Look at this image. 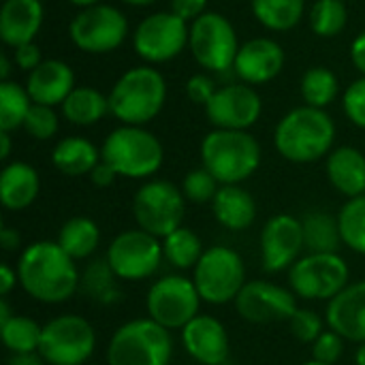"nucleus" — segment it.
<instances>
[{
	"mask_svg": "<svg viewBox=\"0 0 365 365\" xmlns=\"http://www.w3.org/2000/svg\"><path fill=\"white\" fill-rule=\"evenodd\" d=\"M19 287L41 304H64L79 291L81 272L58 242L41 240L26 246L17 261Z\"/></svg>",
	"mask_w": 365,
	"mask_h": 365,
	"instance_id": "1",
	"label": "nucleus"
},
{
	"mask_svg": "<svg viewBox=\"0 0 365 365\" xmlns=\"http://www.w3.org/2000/svg\"><path fill=\"white\" fill-rule=\"evenodd\" d=\"M334 141L336 124L331 115L310 105L291 109L274 133L278 154L295 165H308L329 156Z\"/></svg>",
	"mask_w": 365,
	"mask_h": 365,
	"instance_id": "2",
	"label": "nucleus"
},
{
	"mask_svg": "<svg viewBox=\"0 0 365 365\" xmlns=\"http://www.w3.org/2000/svg\"><path fill=\"white\" fill-rule=\"evenodd\" d=\"M109 113L128 126L152 122L167 101L165 77L154 66H135L126 71L107 94Z\"/></svg>",
	"mask_w": 365,
	"mask_h": 365,
	"instance_id": "3",
	"label": "nucleus"
},
{
	"mask_svg": "<svg viewBox=\"0 0 365 365\" xmlns=\"http://www.w3.org/2000/svg\"><path fill=\"white\" fill-rule=\"evenodd\" d=\"M203 167L225 186L242 184L261 165V145L248 130L214 128L201 141Z\"/></svg>",
	"mask_w": 365,
	"mask_h": 365,
	"instance_id": "4",
	"label": "nucleus"
},
{
	"mask_svg": "<svg viewBox=\"0 0 365 365\" xmlns=\"http://www.w3.org/2000/svg\"><path fill=\"white\" fill-rule=\"evenodd\" d=\"M101 156L120 178L143 180L152 178L163 167L165 150L154 133L143 126L122 124L107 135Z\"/></svg>",
	"mask_w": 365,
	"mask_h": 365,
	"instance_id": "5",
	"label": "nucleus"
},
{
	"mask_svg": "<svg viewBox=\"0 0 365 365\" xmlns=\"http://www.w3.org/2000/svg\"><path fill=\"white\" fill-rule=\"evenodd\" d=\"M171 359V331L150 317L120 325L107 344V365H169Z\"/></svg>",
	"mask_w": 365,
	"mask_h": 365,
	"instance_id": "6",
	"label": "nucleus"
},
{
	"mask_svg": "<svg viewBox=\"0 0 365 365\" xmlns=\"http://www.w3.org/2000/svg\"><path fill=\"white\" fill-rule=\"evenodd\" d=\"M192 282L205 304H231L246 284L244 259L229 246H210L192 269Z\"/></svg>",
	"mask_w": 365,
	"mask_h": 365,
	"instance_id": "7",
	"label": "nucleus"
},
{
	"mask_svg": "<svg viewBox=\"0 0 365 365\" xmlns=\"http://www.w3.org/2000/svg\"><path fill=\"white\" fill-rule=\"evenodd\" d=\"M133 216L137 227L163 240L182 227L186 216V197L182 188L167 180H150L133 197Z\"/></svg>",
	"mask_w": 365,
	"mask_h": 365,
	"instance_id": "8",
	"label": "nucleus"
},
{
	"mask_svg": "<svg viewBox=\"0 0 365 365\" xmlns=\"http://www.w3.org/2000/svg\"><path fill=\"white\" fill-rule=\"evenodd\" d=\"M96 351V331L79 314H60L43 325L38 355L47 365H83Z\"/></svg>",
	"mask_w": 365,
	"mask_h": 365,
	"instance_id": "9",
	"label": "nucleus"
},
{
	"mask_svg": "<svg viewBox=\"0 0 365 365\" xmlns=\"http://www.w3.org/2000/svg\"><path fill=\"white\" fill-rule=\"evenodd\" d=\"M349 280L351 269L338 252H308L306 257H299L297 263L289 269L291 291L308 302H331L351 284Z\"/></svg>",
	"mask_w": 365,
	"mask_h": 365,
	"instance_id": "10",
	"label": "nucleus"
},
{
	"mask_svg": "<svg viewBox=\"0 0 365 365\" xmlns=\"http://www.w3.org/2000/svg\"><path fill=\"white\" fill-rule=\"evenodd\" d=\"M201 295L192 282V278L171 274L158 278L145 297V310L152 321L163 325L165 329H184L201 310Z\"/></svg>",
	"mask_w": 365,
	"mask_h": 365,
	"instance_id": "11",
	"label": "nucleus"
},
{
	"mask_svg": "<svg viewBox=\"0 0 365 365\" xmlns=\"http://www.w3.org/2000/svg\"><path fill=\"white\" fill-rule=\"evenodd\" d=\"M188 47L195 56V60L205 68L214 73H225L233 68L240 43L233 24L214 11H205L199 19L190 24V41Z\"/></svg>",
	"mask_w": 365,
	"mask_h": 365,
	"instance_id": "12",
	"label": "nucleus"
},
{
	"mask_svg": "<svg viewBox=\"0 0 365 365\" xmlns=\"http://www.w3.org/2000/svg\"><path fill=\"white\" fill-rule=\"evenodd\" d=\"M105 259L120 280H148L158 272L165 259L163 242L143 229H128L111 240Z\"/></svg>",
	"mask_w": 365,
	"mask_h": 365,
	"instance_id": "13",
	"label": "nucleus"
},
{
	"mask_svg": "<svg viewBox=\"0 0 365 365\" xmlns=\"http://www.w3.org/2000/svg\"><path fill=\"white\" fill-rule=\"evenodd\" d=\"M71 41L86 53H111L128 34V19L111 4H92L81 9L71 26Z\"/></svg>",
	"mask_w": 365,
	"mask_h": 365,
	"instance_id": "14",
	"label": "nucleus"
},
{
	"mask_svg": "<svg viewBox=\"0 0 365 365\" xmlns=\"http://www.w3.org/2000/svg\"><path fill=\"white\" fill-rule=\"evenodd\" d=\"M190 41L188 21L171 11L148 15L133 34V45L139 58L150 64H160L178 58Z\"/></svg>",
	"mask_w": 365,
	"mask_h": 365,
	"instance_id": "15",
	"label": "nucleus"
},
{
	"mask_svg": "<svg viewBox=\"0 0 365 365\" xmlns=\"http://www.w3.org/2000/svg\"><path fill=\"white\" fill-rule=\"evenodd\" d=\"M237 314L255 325L291 321L297 312V295L267 280H250L233 302Z\"/></svg>",
	"mask_w": 365,
	"mask_h": 365,
	"instance_id": "16",
	"label": "nucleus"
},
{
	"mask_svg": "<svg viewBox=\"0 0 365 365\" xmlns=\"http://www.w3.org/2000/svg\"><path fill=\"white\" fill-rule=\"evenodd\" d=\"M304 248L302 220L291 214H276L261 229V263L267 274L291 269Z\"/></svg>",
	"mask_w": 365,
	"mask_h": 365,
	"instance_id": "17",
	"label": "nucleus"
},
{
	"mask_svg": "<svg viewBox=\"0 0 365 365\" xmlns=\"http://www.w3.org/2000/svg\"><path fill=\"white\" fill-rule=\"evenodd\" d=\"M261 111L263 101L257 94V90L248 83L222 86L205 105L207 120L216 128L225 130H248L259 122Z\"/></svg>",
	"mask_w": 365,
	"mask_h": 365,
	"instance_id": "18",
	"label": "nucleus"
},
{
	"mask_svg": "<svg viewBox=\"0 0 365 365\" xmlns=\"http://www.w3.org/2000/svg\"><path fill=\"white\" fill-rule=\"evenodd\" d=\"M180 334L184 351L199 365H225L229 361V334L216 317L199 314Z\"/></svg>",
	"mask_w": 365,
	"mask_h": 365,
	"instance_id": "19",
	"label": "nucleus"
},
{
	"mask_svg": "<svg viewBox=\"0 0 365 365\" xmlns=\"http://www.w3.org/2000/svg\"><path fill=\"white\" fill-rule=\"evenodd\" d=\"M284 66V49L274 38L246 41L235 58L233 71L248 86H263L280 75Z\"/></svg>",
	"mask_w": 365,
	"mask_h": 365,
	"instance_id": "20",
	"label": "nucleus"
},
{
	"mask_svg": "<svg viewBox=\"0 0 365 365\" xmlns=\"http://www.w3.org/2000/svg\"><path fill=\"white\" fill-rule=\"evenodd\" d=\"M325 321L329 329L349 342H365V280L349 284L340 295L327 302Z\"/></svg>",
	"mask_w": 365,
	"mask_h": 365,
	"instance_id": "21",
	"label": "nucleus"
},
{
	"mask_svg": "<svg viewBox=\"0 0 365 365\" xmlns=\"http://www.w3.org/2000/svg\"><path fill=\"white\" fill-rule=\"evenodd\" d=\"M26 90L32 103L47 107L62 105L75 90V73L62 60H43L34 71L28 73Z\"/></svg>",
	"mask_w": 365,
	"mask_h": 365,
	"instance_id": "22",
	"label": "nucleus"
},
{
	"mask_svg": "<svg viewBox=\"0 0 365 365\" xmlns=\"http://www.w3.org/2000/svg\"><path fill=\"white\" fill-rule=\"evenodd\" d=\"M41 0H4L0 9V38L9 47L32 43L43 26Z\"/></svg>",
	"mask_w": 365,
	"mask_h": 365,
	"instance_id": "23",
	"label": "nucleus"
},
{
	"mask_svg": "<svg viewBox=\"0 0 365 365\" xmlns=\"http://www.w3.org/2000/svg\"><path fill=\"white\" fill-rule=\"evenodd\" d=\"M41 190V178L36 169L24 160L6 163L0 171V203L9 212H21L30 207Z\"/></svg>",
	"mask_w": 365,
	"mask_h": 365,
	"instance_id": "24",
	"label": "nucleus"
},
{
	"mask_svg": "<svg viewBox=\"0 0 365 365\" xmlns=\"http://www.w3.org/2000/svg\"><path fill=\"white\" fill-rule=\"evenodd\" d=\"M327 178L331 186L349 197H361L365 195V156L351 145H342L329 152L327 163H325Z\"/></svg>",
	"mask_w": 365,
	"mask_h": 365,
	"instance_id": "25",
	"label": "nucleus"
},
{
	"mask_svg": "<svg viewBox=\"0 0 365 365\" xmlns=\"http://www.w3.org/2000/svg\"><path fill=\"white\" fill-rule=\"evenodd\" d=\"M212 212L220 227L229 231H246L257 220V201L240 184H225L212 201Z\"/></svg>",
	"mask_w": 365,
	"mask_h": 365,
	"instance_id": "26",
	"label": "nucleus"
},
{
	"mask_svg": "<svg viewBox=\"0 0 365 365\" xmlns=\"http://www.w3.org/2000/svg\"><path fill=\"white\" fill-rule=\"evenodd\" d=\"M101 160V150L86 137H64L51 152L53 167L68 178H79L86 173L90 175Z\"/></svg>",
	"mask_w": 365,
	"mask_h": 365,
	"instance_id": "27",
	"label": "nucleus"
},
{
	"mask_svg": "<svg viewBox=\"0 0 365 365\" xmlns=\"http://www.w3.org/2000/svg\"><path fill=\"white\" fill-rule=\"evenodd\" d=\"M79 291L98 306H113L122 299L120 278L107 259H94L86 265L79 278Z\"/></svg>",
	"mask_w": 365,
	"mask_h": 365,
	"instance_id": "28",
	"label": "nucleus"
},
{
	"mask_svg": "<svg viewBox=\"0 0 365 365\" xmlns=\"http://www.w3.org/2000/svg\"><path fill=\"white\" fill-rule=\"evenodd\" d=\"M56 242L62 246V250L68 257H73L75 261H83L96 252L101 244V229L92 218L75 216L60 227Z\"/></svg>",
	"mask_w": 365,
	"mask_h": 365,
	"instance_id": "29",
	"label": "nucleus"
},
{
	"mask_svg": "<svg viewBox=\"0 0 365 365\" xmlns=\"http://www.w3.org/2000/svg\"><path fill=\"white\" fill-rule=\"evenodd\" d=\"M62 115L75 126H92L109 113V98L96 88H75L60 105Z\"/></svg>",
	"mask_w": 365,
	"mask_h": 365,
	"instance_id": "30",
	"label": "nucleus"
},
{
	"mask_svg": "<svg viewBox=\"0 0 365 365\" xmlns=\"http://www.w3.org/2000/svg\"><path fill=\"white\" fill-rule=\"evenodd\" d=\"M302 227H304V244L308 252L334 255L340 250L342 235H340L338 216L314 210L302 218Z\"/></svg>",
	"mask_w": 365,
	"mask_h": 365,
	"instance_id": "31",
	"label": "nucleus"
},
{
	"mask_svg": "<svg viewBox=\"0 0 365 365\" xmlns=\"http://www.w3.org/2000/svg\"><path fill=\"white\" fill-rule=\"evenodd\" d=\"M160 242H163L165 261L175 269H195V265L205 252L201 237L184 225L173 233H169L167 237H163Z\"/></svg>",
	"mask_w": 365,
	"mask_h": 365,
	"instance_id": "32",
	"label": "nucleus"
},
{
	"mask_svg": "<svg viewBox=\"0 0 365 365\" xmlns=\"http://www.w3.org/2000/svg\"><path fill=\"white\" fill-rule=\"evenodd\" d=\"M255 17L274 32L295 28L306 11V0H250Z\"/></svg>",
	"mask_w": 365,
	"mask_h": 365,
	"instance_id": "33",
	"label": "nucleus"
},
{
	"mask_svg": "<svg viewBox=\"0 0 365 365\" xmlns=\"http://www.w3.org/2000/svg\"><path fill=\"white\" fill-rule=\"evenodd\" d=\"M0 336L4 349L11 355H28V353H38L43 327L30 317L15 314L9 323L0 325Z\"/></svg>",
	"mask_w": 365,
	"mask_h": 365,
	"instance_id": "34",
	"label": "nucleus"
},
{
	"mask_svg": "<svg viewBox=\"0 0 365 365\" xmlns=\"http://www.w3.org/2000/svg\"><path fill=\"white\" fill-rule=\"evenodd\" d=\"M299 90H302V98L306 101V105L325 109L327 105H331L336 101V96L340 92V83H338V77L334 75V71H329L325 66H314L304 73Z\"/></svg>",
	"mask_w": 365,
	"mask_h": 365,
	"instance_id": "35",
	"label": "nucleus"
},
{
	"mask_svg": "<svg viewBox=\"0 0 365 365\" xmlns=\"http://www.w3.org/2000/svg\"><path fill=\"white\" fill-rule=\"evenodd\" d=\"M32 107V98L26 88L15 81H0V130L13 133L24 126V120Z\"/></svg>",
	"mask_w": 365,
	"mask_h": 365,
	"instance_id": "36",
	"label": "nucleus"
},
{
	"mask_svg": "<svg viewBox=\"0 0 365 365\" xmlns=\"http://www.w3.org/2000/svg\"><path fill=\"white\" fill-rule=\"evenodd\" d=\"M342 244L365 257V195L349 199L338 214Z\"/></svg>",
	"mask_w": 365,
	"mask_h": 365,
	"instance_id": "37",
	"label": "nucleus"
},
{
	"mask_svg": "<svg viewBox=\"0 0 365 365\" xmlns=\"http://www.w3.org/2000/svg\"><path fill=\"white\" fill-rule=\"evenodd\" d=\"M349 21L344 0H317L310 9V28L317 36H338Z\"/></svg>",
	"mask_w": 365,
	"mask_h": 365,
	"instance_id": "38",
	"label": "nucleus"
},
{
	"mask_svg": "<svg viewBox=\"0 0 365 365\" xmlns=\"http://www.w3.org/2000/svg\"><path fill=\"white\" fill-rule=\"evenodd\" d=\"M220 186L222 184L205 167L186 173L182 180V192L186 201H192V203H212Z\"/></svg>",
	"mask_w": 365,
	"mask_h": 365,
	"instance_id": "39",
	"label": "nucleus"
},
{
	"mask_svg": "<svg viewBox=\"0 0 365 365\" xmlns=\"http://www.w3.org/2000/svg\"><path fill=\"white\" fill-rule=\"evenodd\" d=\"M58 126H60V122H58V113L53 111V107L32 103L21 128L30 137H34L38 141H47L58 133Z\"/></svg>",
	"mask_w": 365,
	"mask_h": 365,
	"instance_id": "40",
	"label": "nucleus"
},
{
	"mask_svg": "<svg viewBox=\"0 0 365 365\" xmlns=\"http://www.w3.org/2000/svg\"><path fill=\"white\" fill-rule=\"evenodd\" d=\"M289 325H291V334L304 344H314L317 338L325 331L323 329L325 321L321 319V314H317L314 310H308V308H297V312L293 314Z\"/></svg>",
	"mask_w": 365,
	"mask_h": 365,
	"instance_id": "41",
	"label": "nucleus"
},
{
	"mask_svg": "<svg viewBox=\"0 0 365 365\" xmlns=\"http://www.w3.org/2000/svg\"><path fill=\"white\" fill-rule=\"evenodd\" d=\"M344 355V338L334 329L323 331L312 344V359L321 364L336 365Z\"/></svg>",
	"mask_w": 365,
	"mask_h": 365,
	"instance_id": "42",
	"label": "nucleus"
},
{
	"mask_svg": "<svg viewBox=\"0 0 365 365\" xmlns=\"http://www.w3.org/2000/svg\"><path fill=\"white\" fill-rule=\"evenodd\" d=\"M342 103H344V113H346V118H349L355 126H359V128H364L365 130V77L353 81V83L346 88Z\"/></svg>",
	"mask_w": 365,
	"mask_h": 365,
	"instance_id": "43",
	"label": "nucleus"
},
{
	"mask_svg": "<svg viewBox=\"0 0 365 365\" xmlns=\"http://www.w3.org/2000/svg\"><path fill=\"white\" fill-rule=\"evenodd\" d=\"M216 81L210 75H192L186 81V94L192 103L197 105H207L212 101V96L216 94Z\"/></svg>",
	"mask_w": 365,
	"mask_h": 365,
	"instance_id": "44",
	"label": "nucleus"
},
{
	"mask_svg": "<svg viewBox=\"0 0 365 365\" xmlns=\"http://www.w3.org/2000/svg\"><path fill=\"white\" fill-rule=\"evenodd\" d=\"M41 62H43V58H41V49L36 47V43H34V41H32V43H26V45L15 47V64H17L21 71L30 73V71H34Z\"/></svg>",
	"mask_w": 365,
	"mask_h": 365,
	"instance_id": "45",
	"label": "nucleus"
},
{
	"mask_svg": "<svg viewBox=\"0 0 365 365\" xmlns=\"http://www.w3.org/2000/svg\"><path fill=\"white\" fill-rule=\"evenodd\" d=\"M207 0H171V13L184 21H195L205 13Z\"/></svg>",
	"mask_w": 365,
	"mask_h": 365,
	"instance_id": "46",
	"label": "nucleus"
},
{
	"mask_svg": "<svg viewBox=\"0 0 365 365\" xmlns=\"http://www.w3.org/2000/svg\"><path fill=\"white\" fill-rule=\"evenodd\" d=\"M115 178H118L115 169H113L111 165H107L105 160H101V163L92 169V173H90L92 184L98 186V188H109V186L115 182Z\"/></svg>",
	"mask_w": 365,
	"mask_h": 365,
	"instance_id": "47",
	"label": "nucleus"
},
{
	"mask_svg": "<svg viewBox=\"0 0 365 365\" xmlns=\"http://www.w3.org/2000/svg\"><path fill=\"white\" fill-rule=\"evenodd\" d=\"M17 282H19L17 269H13L11 265L2 263L0 265V295L2 297H9V293L17 287Z\"/></svg>",
	"mask_w": 365,
	"mask_h": 365,
	"instance_id": "48",
	"label": "nucleus"
},
{
	"mask_svg": "<svg viewBox=\"0 0 365 365\" xmlns=\"http://www.w3.org/2000/svg\"><path fill=\"white\" fill-rule=\"evenodd\" d=\"M351 60H353L355 68H357L359 73H364L365 77V32H361V34L353 41V45H351Z\"/></svg>",
	"mask_w": 365,
	"mask_h": 365,
	"instance_id": "49",
	"label": "nucleus"
},
{
	"mask_svg": "<svg viewBox=\"0 0 365 365\" xmlns=\"http://www.w3.org/2000/svg\"><path fill=\"white\" fill-rule=\"evenodd\" d=\"M0 246H2L4 252H15V250L21 246L19 233H17L15 229H11V227L4 225V227L0 229Z\"/></svg>",
	"mask_w": 365,
	"mask_h": 365,
	"instance_id": "50",
	"label": "nucleus"
},
{
	"mask_svg": "<svg viewBox=\"0 0 365 365\" xmlns=\"http://www.w3.org/2000/svg\"><path fill=\"white\" fill-rule=\"evenodd\" d=\"M6 365H45V361L38 353H28V355H11Z\"/></svg>",
	"mask_w": 365,
	"mask_h": 365,
	"instance_id": "51",
	"label": "nucleus"
},
{
	"mask_svg": "<svg viewBox=\"0 0 365 365\" xmlns=\"http://www.w3.org/2000/svg\"><path fill=\"white\" fill-rule=\"evenodd\" d=\"M9 154H11V133L0 130V158L6 160Z\"/></svg>",
	"mask_w": 365,
	"mask_h": 365,
	"instance_id": "52",
	"label": "nucleus"
},
{
	"mask_svg": "<svg viewBox=\"0 0 365 365\" xmlns=\"http://www.w3.org/2000/svg\"><path fill=\"white\" fill-rule=\"evenodd\" d=\"M13 317H15V314L11 312V308H9V304H6V297H2V299H0V325L9 323Z\"/></svg>",
	"mask_w": 365,
	"mask_h": 365,
	"instance_id": "53",
	"label": "nucleus"
},
{
	"mask_svg": "<svg viewBox=\"0 0 365 365\" xmlns=\"http://www.w3.org/2000/svg\"><path fill=\"white\" fill-rule=\"evenodd\" d=\"M9 68H11L9 58L2 53V56H0V79H2V81H9Z\"/></svg>",
	"mask_w": 365,
	"mask_h": 365,
	"instance_id": "54",
	"label": "nucleus"
},
{
	"mask_svg": "<svg viewBox=\"0 0 365 365\" xmlns=\"http://www.w3.org/2000/svg\"><path fill=\"white\" fill-rule=\"evenodd\" d=\"M355 364L365 365V342H361L355 351Z\"/></svg>",
	"mask_w": 365,
	"mask_h": 365,
	"instance_id": "55",
	"label": "nucleus"
},
{
	"mask_svg": "<svg viewBox=\"0 0 365 365\" xmlns=\"http://www.w3.org/2000/svg\"><path fill=\"white\" fill-rule=\"evenodd\" d=\"M71 4L79 6V9H86V6H92V4H98L101 0H68Z\"/></svg>",
	"mask_w": 365,
	"mask_h": 365,
	"instance_id": "56",
	"label": "nucleus"
},
{
	"mask_svg": "<svg viewBox=\"0 0 365 365\" xmlns=\"http://www.w3.org/2000/svg\"><path fill=\"white\" fill-rule=\"evenodd\" d=\"M122 2H126V4H130V6H150V4H154L156 0H122Z\"/></svg>",
	"mask_w": 365,
	"mask_h": 365,
	"instance_id": "57",
	"label": "nucleus"
},
{
	"mask_svg": "<svg viewBox=\"0 0 365 365\" xmlns=\"http://www.w3.org/2000/svg\"><path fill=\"white\" fill-rule=\"evenodd\" d=\"M302 365H327V364H321V361H314V359H312V361H306V364H302Z\"/></svg>",
	"mask_w": 365,
	"mask_h": 365,
	"instance_id": "58",
	"label": "nucleus"
}]
</instances>
